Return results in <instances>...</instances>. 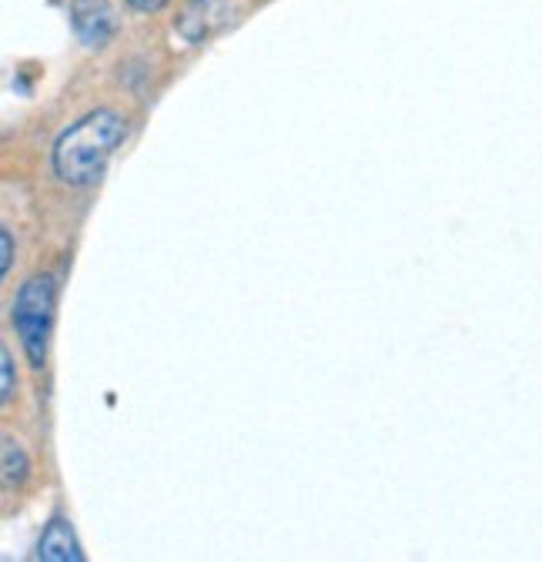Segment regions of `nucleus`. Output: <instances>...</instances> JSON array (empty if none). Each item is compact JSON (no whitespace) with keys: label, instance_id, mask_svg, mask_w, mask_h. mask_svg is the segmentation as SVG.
Instances as JSON below:
<instances>
[{"label":"nucleus","instance_id":"obj_1","mask_svg":"<svg viewBox=\"0 0 542 562\" xmlns=\"http://www.w3.org/2000/svg\"><path fill=\"white\" fill-rule=\"evenodd\" d=\"M121 140H124V117L117 111H91L88 117H81L57 137L50 155L54 175L71 188L94 184L104 175Z\"/></svg>","mask_w":542,"mask_h":562},{"label":"nucleus","instance_id":"obj_2","mask_svg":"<svg viewBox=\"0 0 542 562\" xmlns=\"http://www.w3.org/2000/svg\"><path fill=\"white\" fill-rule=\"evenodd\" d=\"M54 295L57 285L50 274H34L14 299V328L21 335V345L34 369H44L47 362V335L54 318Z\"/></svg>","mask_w":542,"mask_h":562},{"label":"nucleus","instance_id":"obj_3","mask_svg":"<svg viewBox=\"0 0 542 562\" xmlns=\"http://www.w3.org/2000/svg\"><path fill=\"white\" fill-rule=\"evenodd\" d=\"M232 18V0H188V8L178 21V34L191 44L208 37Z\"/></svg>","mask_w":542,"mask_h":562},{"label":"nucleus","instance_id":"obj_4","mask_svg":"<svg viewBox=\"0 0 542 562\" xmlns=\"http://www.w3.org/2000/svg\"><path fill=\"white\" fill-rule=\"evenodd\" d=\"M75 27L84 44H104L114 31V14L104 0H78L75 4Z\"/></svg>","mask_w":542,"mask_h":562},{"label":"nucleus","instance_id":"obj_5","mask_svg":"<svg viewBox=\"0 0 542 562\" xmlns=\"http://www.w3.org/2000/svg\"><path fill=\"white\" fill-rule=\"evenodd\" d=\"M37 555L41 559H54V562H78L81 559V546L71 532V526H67L64 519H54L44 536H41V546H37Z\"/></svg>","mask_w":542,"mask_h":562},{"label":"nucleus","instance_id":"obj_6","mask_svg":"<svg viewBox=\"0 0 542 562\" xmlns=\"http://www.w3.org/2000/svg\"><path fill=\"white\" fill-rule=\"evenodd\" d=\"M24 475H27V456H24V449L14 439H4V479H8V485L11 482H21Z\"/></svg>","mask_w":542,"mask_h":562},{"label":"nucleus","instance_id":"obj_7","mask_svg":"<svg viewBox=\"0 0 542 562\" xmlns=\"http://www.w3.org/2000/svg\"><path fill=\"white\" fill-rule=\"evenodd\" d=\"M0 366H4V392H0V398L11 402L14 398V362H11V351L0 356Z\"/></svg>","mask_w":542,"mask_h":562},{"label":"nucleus","instance_id":"obj_8","mask_svg":"<svg viewBox=\"0 0 542 562\" xmlns=\"http://www.w3.org/2000/svg\"><path fill=\"white\" fill-rule=\"evenodd\" d=\"M0 255H4V261H0V271H11V261H14V238H11V232L4 228L0 232Z\"/></svg>","mask_w":542,"mask_h":562},{"label":"nucleus","instance_id":"obj_9","mask_svg":"<svg viewBox=\"0 0 542 562\" xmlns=\"http://www.w3.org/2000/svg\"><path fill=\"white\" fill-rule=\"evenodd\" d=\"M127 4L134 11H142V14H155V11H161L168 4V0H127Z\"/></svg>","mask_w":542,"mask_h":562}]
</instances>
